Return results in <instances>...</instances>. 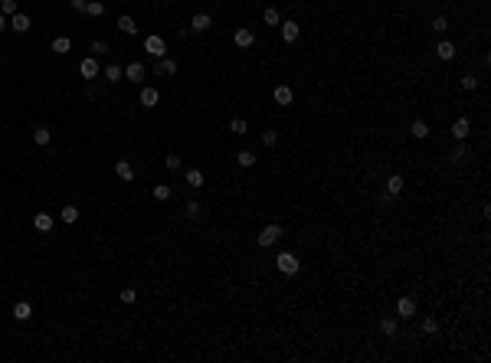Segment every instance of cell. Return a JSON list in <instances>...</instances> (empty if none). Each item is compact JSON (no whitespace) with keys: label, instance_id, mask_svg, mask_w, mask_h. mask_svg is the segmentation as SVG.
I'll return each instance as SVG.
<instances>
[{"label":"cell","instance_id":"cell-1","mask_svg":"<svg viewBox=\"0 0 491 363\" xmlns=\"http://www.w3.org/2000/svg\"><path fill=\"white\" fill-rule=\"evenodd\" d=\"M275 268H278L282 275H298L301 262H298V255H292V252H278L275 255Z\"/></svg>","mask_w":491,"mask_h":363},{"label":"cell","instance_id":"cell-2","mask_svg":"<svg viewBox=\"0 0 491 363\" xmlns=\"http://www.w3.org/2000/svg\"><path fill=\"white\" fill-rule=\"evenodd\" d=\"M144 53H151L154 59H164V56H167V43H164V36H157V33L144 36Z\"/></svg>","mask_w":491,"mask_h":363},{"label":"cell","instance_id":"cell-3","mask_svg":"<svg viewBox=\"0 0 491 363\" xmlns=\"http://www.w3.org/2000/svg\"><path fill=\"white\" fill-rule=\"evenodd\" d=\"M278 239H282V226H275V222H272V226H265V229L259 232V239H256V242H259L262 249H269V245H275Z\"/></svg>","mask_w":491,"mask_h":363},{"label":"cell","instance_id":"cell-4","mask_svg":"<svg viewBox=\"0 0 491 363\" xmlns=\"http://www.w3.org/2000/svg\"><path fill=\"white\" fill-rule=\"evenodd\" d=\"M272 99H275V105H282V108H288L295 101V92L288 85H275V92H272Z\"/></svg>","mask_w":491,"mask_h":363},{"label":"cell","instance_id":"cell-5","mask_svg":"<svg viewBox=\"0 0 491 363\" xmlns=\"http://www.w3.org/2000/svg\"><path fill=\"white\" fill-rule=\"evenodd\" d=\"M396 314H400V318H416V298H409V295L400 298V301H396Z\"/></svg>","mask_w":491,"mask_h":363},{"label":"cell","instance_id":"cell-6","mask_svg":"<svg viewBox=\"0 0 491 363\" xmlns=\"http://www.w3.org/2000/svg\"><path fill=\"white\" fill-rule=\"evenodd\" d=\"M79 72H82V79H95L98 72H102V69H98V59H95V56L82 59V62H79Z\"/></svg>","mask_w":491,"mask_h":363},{"label":"cell","instance_id":"cell-7","mask_svg":"<svg viewBox=\"0 0 491 363\" xmlns=\"http://www.w3.org/2000/svg\"><path fill=\"white\" fill-rule=\"evenodd\" d=\"M469 134H471V121L469 118H455V124H452V138H455V141H465Z\"/></svg>","mask_w":491,"mask_h":363},{"label":"cell","instance_id":"cell-8","mask_svg":"<svg viewBox=\"0 0 491 363\" xmlns=\"http://www.w3.org/2000/svg\"><path fill=\"white\" fill-rule=\"evenodd\" d=\"M233 40H236V46H239V49H249V46L256 43V33H252L249 26H239V30H236V36H233Z\"/></svg>","mask_w":491,"mask_h":363},{"label":"cell","instance_id":"cell-9","mask_svg":"<svg viewBox=\"0 0 491 363\" xmlns=\"http://www.w3.org/2000/svg\"><path fill=\"white\" fill-rule=\"evenodd\" d=\"M210 26H213L210 13H193V20H190V30H193V33H207Z\"/></svg>","mask_w":491,"mask_h":363},{"label":"cell","instance_id":"cell-10","mask_svg":"<svg viewBox=\"0 0 491 363\" xmlns=\"http://www.w3.org/2000/svg\"><path fill=\"white\" fill-rule=\"evenodd\" d=\"M278 30H282V40H285V43H295V40H298V33H301V30H298V23H295V20H285V23H278Z\"/></svg>","mask_w":491,"mask_h":363},{"label":"cell","instance_id":"cell-11","mask_svg":"<svg viewBox=\"0 0 491 363\" xmlns=\"http://www.w3.org/2000/svg\"><path fill=\"white\" fill-rule=\"evenodd\" d=\"M409 134H413L416 141H426V138H429V134H432V131H429V124H426L423 118H416L413 124H409Z\"/></svg>","mask_w":491,"mask_h":363},{"label":"cell","instance_id":"cell-12","mask_svg":"<svg viewBox=\"0 0 491 363\" xmlns=\"http://www.w3.org/2000/svg\"><path fill=\"white\" fill-rule=\"evenodd\" d=\"M33 318V304L30 301H17L13 304V321H30Z\"/></svg>","mask_w":491,"mask_h":363},{"label":"cell","instance_id":"cell-13","mask_svg":"<svg viewBox=\"0 0 491 363\" xmlns=\"http://www.w3.org/2000/svg\"><path fill=\"white\" fill-rule=\"evenodd\" d=\"M436 56H439V59H446V62H448V59H455V43L439 40V43H436Z\"/></svg>","mask_w":491,"mask_h":363},{"label":"cell","instance_id":"cell-14","mask_svg":"<svg viewBox=\"0 0 491 363\" xmlns=\"http://www.w3.org/2000/svg\"><path fill=\"white\" fill-rule=\"evenodd\" d=\"M121 79H125V69H121L118 62H108V66H105V82L115 85V82H121Z\"/></svg>","mask_w":491,"mask_h":363},{"label":"cell","instance_id":"cell-15","mask_svg":"<svg viewBox=\"0 0 491 363\" xmlns=\"http://www.w3.org/2000/svg\"><path fill=\"white\" fill-rule=\"evenodd\" d=\"M157 101H161L157 88H151V85H148V88H141V105H144V108H154Z\"/></svg>","mask_w":491,"mask_h":363},{"label":"cell","instance_id":"cell-16","mask_svg":"<svg viewBox=\"0 0 491 363\" xmlns=\"http://www.w3.org/2000/svg\"><path fill=\"white\" fill-rule=\"evenodd\" d=\"M125 79L141 82V79H144V66H141V62H128V66H125Z\"/></svg>","mask_w":491,"mask_h":363},{"label":"cell","instance_id":"cell-17","mask_svg":"<svg viewBox=\"0 0 491 363\" xmlns=\"http://www.w3.org/2000/svg\"><path fill=\"white\" fill-rule=\"evenodd\" d=\"M174 72H177V62L171 59V56L157 59V76H174Z\"/></svg>","mask_w":491,"mask_h":363},{"label":"cell","instance_id":"cell-18","mask_svg":"<svg viewBox=\"0 0 491 363\" xmlns=\"http://www.w3.org/2000/svg\"><path fill=\"white\" fill-rule=\"evenodd\" d=\"M115 174L131 183V180H134V167H131V161H118V164H115Z\"/></svg>","mask_w":491,"mask_h":363},{"label":"cell","instance_id":"cell-19","mask_svg":"<svg viewBox=\"0 0 491 363\" xmlns=\"http://www.w3.org/2000/svg\"><path fill=\"white\" fill-rule=\"evenodd\" d=\"M33 226L40 232H49L53 229V216H49V213H36V216H33Z\"/></svg>","mask_w":491,"mask_h":363},{"label":"cell","instance_id":"cell-20","mask_svg":"<svg viewBox=\"0 0 491 363\" xmlns=\"http://www.w3.org/2000/svg\"><path fill=\"white\" fill-rule=\"evenodd\" d=\"M403 187H406V180H403L400 174H393L390 180H386V193H390V197H396V193H403Z\"/></svg>","mask_w":491,"mask_h":363},{"label":"cell","instance_id":"cell-21","mask_svg":"<svg viewBox=\"0 0 491 363\" xmlns=\"http://www.w3.org/2000/svg\"><path fill=\"white\" fill-rule=\"evenodd\" d=\"M69 49H72V40H69V36H56L53 40V53L56 56H65Z\"/></svg>","mask_w":491,"mask_h":363},{"label":"cell","instance_id":"cell-22","mask_svg":"<svg viewBox=\"0 0 491 363\" xmlns=\"http://www.w3.org/2000/svg\"><path fill=\"white\" fill-rule=\"evenodd\" d=\"M10 26L17 30V33H26L33 23H30V17H26V13H13V23H10Z\"/></svg>","mask_w":491,"mask_h":363},{"label":"cell","instance_id":"cell-23","mask_svg":"<svg viewBox=\"0 0 491 363\" xmlns=\"http://www.w3.org/2000/svg\"><path fill=\"white\" fill-rule=\"evenodd\" d=\"M33 141H36V144H43V147H46V144L53 141V131H49V128H43V124H40V128H33Z\"/></svg>","mask_w":491,"mask_h":363},{"label":"cell","instance_id":"cell-24","mask_svg":"<svg viewBox=\"0 0 491 363\" xmlns=\"http://www.w3.org/2000/svg\"><path fill=\"white\" fill-rule=\"evenodd\" d=\"M187 187H193V190H200L203 187V170H187Z\"/></svg>","mask_w":491,"mask_h":363},{"label":"cell","instance_id":"cell-25","mask_svg":"<svg viewBox=\"0 0 491 363\" xmlns=\"http://www.w3.org/2000/svg\"><path fill=\"white\" fill-rule=\"evenodd\" d=\"M465 157H469V151H465V141H458L455 147H452V154H448V161H452V164H462Z\"/></svg>","mask_w":491,"mask_h":363},{"label":"cell","instance_id":"cell-26","mask_svg":"<svg viewBox=\"0 0 491 363\" xmlns=\"http://www.w3.org/2000/svg\"><path fill=\"white\" fill-rule=\"evenodd\" d=\"M118 30L121 33H138V23H134V17H118Z\"/></svg>","mask_w":491,"mask_h":363},{"label":"cell","instance_id":"cell-27","mask_svg":"<svg viewBox=\"0 0 491 363\" xmlns=\"http://www.w3.org/2000/svg\"><path fill=\"white\" fill-rule=\"evenodd\" d=\"M151 193H154V200H157V203H164V200H171V197H174V190L167 187V183H157V187H154Z\"/></svg>","mask_w":491,"mask_h":363},{"label":"cell","instance_id":"cell-28","mask_svg":"<svg viewBox=\"0 0 491 363\" xmlns=\"http://www.w3.org/2000/svg\"><path fill=\"white\" fill-rule=\"evenodd\" d=\"M229 131L236 134V138H242V134L249 131V124H246V118H233V121H229Z\"/></svg>","mask_w":491,"mask_h":363},{"label":"cell","instance_id":"cell-29","mask_svg":"<svg viewBox=\"0 0 491 363\" xmlns=\"http://www.w3.org/2000/svg\"><path fill=\"white\" fill-rule=\"evenodd\" d=\"M85 13H88V17H105V3H102V0H88Z\"/></svg>","mask_w":491,"mask_h":363},{"label":"cell","instance_id":"cell-30","mask_svg":"<svg viewBox=\"0 0 491 363\" xmlns=\"http://www.w3.org/2000/svg\"><path fill=\"white\" fill-rule=\"evenodd\" d=\"M184 213H187V216H190V220H196V216L203 213V206H200L196 200H187V203H184Z\"/></svg>","mask_w":491,"mask_h":363},{"label":"cell","instance_id":"cell-31","mask_svg":"<svg viewBox=\"0 0 491 363\" xmlns=\"http://www.w3.org/2000/svg\"><path fill=\"white\" fill-rule=\"evenodd\" d=\"M396 327H400V324H396V318H383V321H380V330L386 334V337H393V334H396Z\"/></svg>","mask_w":491,"mask_h":363},{"label":"cell","instance_id":"cell-32","mask_svg":"<svg viewBox=\"0 0 491 363\" xmlns=\"http://www.w3.org/2000/svg\"><path fill=\"white\" fill-rule=\"evenodd\" d=\"M63 222H79V206H63Z\"/></svg>","mask_w":491,"mask_h":363},{"label":"cell","instance_id":"cell-33","mask_svg":"<svg viewBox=\"0 0 491 363\" xmlns=\"http://www.w3.org/2000/svg\"><path fill=\"white\" fill-rule=\"evenodd\" d=\"M236 161H239V167H256V154H252V151H239Z\"/></svg>","mask_w":491,"mask_h":363},{"label":"cell","instance_id":"cell-34","mask_svg":"<svg viewBox=\"0 0 491 363\" xmlns=\"http://www.w3.org/2000/svg\"><path fill=\"white\" fill-rule=\"evenodd\" d=\"M423 330H426V334H436V330H439V318L426 314V318H423Z\"/></svg>","mask_w":491,"mask_h":363},{"label":"cell","instance_id":"cell-35","mask_svg":"<svg viewBox=\"0 0 491 363\" xmlns=\"http://www.w3.org/2000/svg\"><path fill=\"white\" fill-rule=\"evenodd\" d=\"M262 20L269 23V26H278V23H282V17H278V10H272V7H269V10L262 13Z\"/></svg>","mask_w":491,"mask_h":363},{"label":"cell","instance_id":"cell-36","mask_svg":"<svg viewBox=\"0 0 491 363\" xmlns=\"http://www.w3.org/2000/svg\"><path fill=\"white\" fill-rule=\"evenodd\" d=\"M262 144H265V147H275V144H278V131H262Z\"/></svg>","mask_w":491,"mask_h":363},{"label":"cell","instance_id":"cell-37","mask_svg":"<svg viewBox=\"0 0 491 363\" xmlns=\"http://www.w3.org/2000/svg\"><path fill=\"white\" fill-rule=\"evenodd\" d=\"M0 13H3V17L10 13L13 17V13H17V0H0Z\"/></svg>","mask_w":491,"mask_h":363},{"label":"cell","instance_id":"cell-38","mask_svg":"<svg viewBox=\"0 0 491 363\" xmlns=\"http://www.w3.org/2000/svg\"><path fill=\"white\" fill-rule=\"evenodd\" d=\"M121 301H125V304H134V298H138V291H134V288H121Z\"/></svg>","mask_w":491,"mask_h":363},{"label":"cell","instance_id":"cell-39","mask_svg":"<svg viewBox=\"0 0 491 363\" xmlns=\"http://www.w3.org/2000/svg\"><path fill=\"white\" fill-rule=\"evenodd\" d=\"M432 30H436V33H446V30H448V20H446V17H436V20H432Z\"/></svg>","mask_w":491,"mask_h":363},{"label":"cell","instance_id":"cell-40","mask_svg":"<svg viewBox=\"0 0 491 363\" xmlns=\"http://www.w3.org/2000/svg\"><path fill=\"white\" fill-rule=\"evenodd\" d=\"M69 7L76 13H85V7H88V0H69Z\"/></svg>","mask_w":491,"mask_h":363},{"label":"cell","instance_id":"cell-41","mask_svg":"<svg viewBox=\"0 0 491 363\" xmlns=\"http://www.w3.org/2000/svg\"><path fill=\"white\" fill-rule=\"evenodd\" d=\"M92 53H95V56L108 53V43H102V40H95V43H92Z\"/></svg>","mask_w":491,"mask_h":363},{"label":"cell","instance_id":"cell-42","mask_svg":"<svg viewBox=\"0 0 491 363\" xmlns=\"http://www.w3.org/2000/svg\"><path fill=\"white\" fill-rule=\"evenodd\" d=\"M164 164L171 167V170H180V157H177V154H167V161H164Z\"/></svg>","mask_w":491,"mask_h":363},{"label":"cell","instance_id":"cell-43","mask_svg":"<svg viewBox=\"0 0 491 363\" xmlns=\"http://www.w3.org/2000/svg\"><path fill=\"white\" fill-rule=\"evenodd\" d=\"M462 88H469V92H471V88H478V79H475V76H465V79H462Z\"/></svg>","mask_w":491,"mask_h":363},{"label":"cell","instance_id":"cell-44","mask_svg":"<svg viewBox=\"0 0 491 363\" xmlns=\"http://www.w3.org/2000/svg\"><path fill=\"white\" fill-rule=\"evenodd\" d=\"M0 30H7V17L3 13H0Z\"/></svg>","mask_w":491,"mask_h":363},{"label":"cell","instance_id":"cell-45","mask_svg":"<svg viewBox=\"0 0 491 363\" xmlns=\"http://www.w3.org/2000/svg\"><path fill=\"white\" fill-rule=\"evenodd\" d=\"M167 3H174V0H167Z\"/></svg>","mask_w":491,"mask_h":363}]
</instances>
